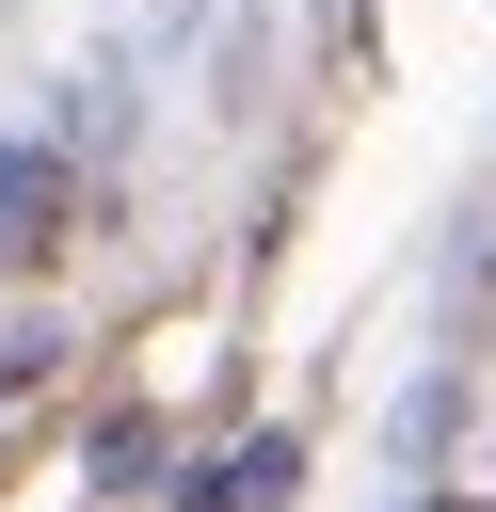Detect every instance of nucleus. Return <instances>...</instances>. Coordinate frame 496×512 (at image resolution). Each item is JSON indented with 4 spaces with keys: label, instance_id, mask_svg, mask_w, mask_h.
<instances>
[{
    "label": "nucleus",
    "instance_id": "obj_1",
    "mask_svg": "<svg viewBox=\"0 0 496 512\" xmlns=\"http://www.w3.org/2000/svg\"><path fill=\"white\" fill-rule=\"evenodd\" d=\"M64 240V160L48 144H0V272H32Z\"/></svg>",
    "mask_w": 496,
    "mask_h": 512
},
{
    "label": "nucleus",
    "instance_id": "obj_3",
    "mask_svg": "<svg viewBox=\"0 0 496 512\" xmlns=\"http://www.w3.org/2000/svg\"><path fill=\"white\" fill-rule=\"evenodd\" d=\"M432 512H464V496H432Z\"/></svg>",
    "mask_w": 496,
    "mask_h": 512
},
{
    "label": "nucleus",
    "instance_id": "obj_2",
    "mask_svg": "<svg viewBox=\"0 0 496 512\" xmlns=\"http://www.w3.org/2000/svg\"><path fill=\"white\" fill-rule=\"evenodd\" d=\"M288 480H304V448H288V432H256V448L224 464V496H240V512H288Z\"/></svg>",
    "mask_w": 496,
    "mask_h": 512
}]
</instances>
